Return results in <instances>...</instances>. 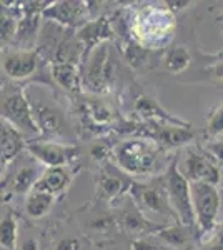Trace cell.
<instances>
[{
	"label": "cell",
	"mask_w": 223,
	"mask_h": 250,
	"mask_svg": "<svg viewBox=\"0 0 223 250\" xmlns=\"http://www.w3.org/2000/svg\"><path fill=\"white\" fill-rule=\"evenodd\" d=\"M200 250H223V224L210 237V240H206V244H203V247Z\"/></svg>",
	"instance_id": "31"
},
{
	"label": "cell",
	"mask_w": 223,
	"mask_h": 250,
	"mask_svg": "<svg viewBox=\"0 0 223 250\" xmlns=\"http://www.w3.org/2000/svg\"><path fill=\"white\" fill-rule=\"evenodd\" d=\"M182 173L188 182H205L218 185L220 182V164L210 154L188 152L185 157Z\"/></svg>",
	"instance_id": "11"
},
{
	"label": "cell",
	"mask_w": 223,
	"mask_h": 250,
	"mask_svg": "<svg viewBox=\"0 0 223 250\" xmlns=\"http://www.w3.org/2000/svg\"><path fill=\"white\" fill-rule=\"evenodd\" d=\"M55 250H79V240L77 239H63L57 244Z\"/></svg>",
	"instance_id": "34"
},
{
	"label": "cell",
	"mask_w": 223,
	"mask_h": 250,
	"mask_svg": "<svg viewBox=\"0 0 223 250\" xmlns=\"http://www.w3.org/2000/svg\"><path fill=\"white\" fill-rule=\"evenodd\" d=\"M130 250H158L155 247V244H152L148 239H135L132 242V245H130Z\"/></svg>",
	"instance_id": "33"
},
{
	"label": "cell",
	"mask_w": 223,
	"mask_h": 250,
	"mask_svg": "<svg viewBox=\"0 0 223 250\" xmlns=\"http://www.w3.org/2000/svg\"><path fill=\"white\" fill-rule=\"evenodd\" d=\"M54 202H55V197L50 195V193L32 190L27 195V200H25V212L32 219H43V217L52 210Z\"/></svg>",
	"instance_id": "19"
},
{
	"label": "cell",
	"mask_w": 223,
	"mask_h": 250,
	"mask_svg": "<svg viewBox=\"0 0 223 250\" xmlns=\"http://www.w3.org/2000/svg\"><path fill=\"white\" fill-rule=\"evenodd\" d=\"M88 7L85 2H72V0H60V2H52L42 12V17L57 23L59 27H83L87 23Z\"/></svg>",
	"instance_id": "10"
},
{
	"label": "cell",
	"mask_w": 223,
	"mask_h": 250,
	"mask_svg": "<svg viewBox=\"0 0 223 250\" xmlns=\"http://www.w3.org/2000/svg\"><path fill=\"white\" fill-rule=\"evenodd\" d=\"M115 79V62L108 43H100L85 57L82 82L93 92H103Z\"/></svg>",
	"instance_id": "5"
},
{
	"label": "cell",
	"mask_w": 223,
	"mask_h": 250,
	"mask_svg": "<svg viewBox=\"0 0 223 250\" xmlns=\"http://www.w3.org/2000/svg\"><path fill=\"white\" fill-rule=\"evenodd\" d=\"M206 150L208 154L217 160L218 164H223V140H217V142H212L206 145Z\"/></svg>",
	"instance_id": "32"
},
{
	"label": "cell",
	"mask_w": 223,
	"mask_h": 250,
	"mask_svg": "<svg viewBox=\"0 0 223 250\" xmlns=\"http://www.w3.org/2000/svg\"><path fill=\"white\" fill-rule=\"evenodd\" d=\"M130 193L137 205L145 208V210L160 213V215L175 217L172 207H170L163 179H158L155 182H150V184H132Z\"/></svg>",
	"instance_id": "8"
},
{
	"label": "cell",
	"mask_w": 223,
	"mask_h": 250,
	"mask_svg": "<svg viewBox=\"0 0 223 250\" xmlns=\"http://www.w3.org/2000/svg\"><path fill=\"white\" fill-rule=\"evenodd\" d=\"M40 55L37 50H12L7 52L2 59V68L5 75L12 80H22L30 79L39 70Z\"/></svg>",
	"instance_id": "12"
},
{
	"label": "cell",
	"mask_w": 223,
	"mask_h": 250,
	"mask_svg": "<svg viewBox=\"0 0 223 250\" xmlns=\"http://www.w3.org/2000/svg\"><path fill=\"white\" fill-rule=\"evenodd\" d=\"M110 37H112V27L108 19L105 17L87 22L77 32V39H79V42L85 48V57L90 54L93 48L99 47L100 43H105Z\"/></svg>",
	"instance_id": "14"
},
{
	"label": "cell",
	"mask_w": 223,
	"mask_h": 250,
	"mask_svg": "<svg viewBox=\"0 0 223 250\" xmlns=\"http://www.w3.org/2000/svg\"><path fill=\"white\" fill-rule=\"evenodd\" d=\"M162 179H163L170 207H172L175 217L180 220V224L192 229L195 225V212H193L192 204V187H190V182L186 180V177L178 168L177 159H173L168 164L167 170H165Z\"/></svg>",
	"instance_id": "4"
},
{
	"label": "cell",
	"mask_w": 223,
	"mask_h": 250,
	"mask_svg": "<svg viewBox=\"0 0 223 250\" xmlns=\"http://www.w3.org/2000/svg\"><path fill=\"white\" fill-rule=\"evenodd\" d=\"M25 137L15 127L0 119V172L25 148Z\"/></svg>",
	"instance_id": "13"
},
{
	"label": "cell",
	"mask_w": 223,
	"mask_h": 250,
	"mask_svg": "<svg viewBox=\"0 0 223 250\" xmlns=\"http://www.w3.org/2000/svg\"><path fill=\"white\" fill-rule=\"evenodd\" d=\"M88 115L92 117V120L97 125L110 124L113 119V112L105 105V104H100V102L92 104V105L88 107Z\"/></svg>",
	"instance_id": "28"
},
{
	"label": "cell",
	"mask_w": 223,
	"mask_h": 250,
	"mask_svg": "<svg viewBox=\"0 0 223 250\" xmlns=\"http://www.w3.org/2000/svg\"><path fill=\"white\" fill-rule=\"evenodd\" d=\"M40 15H28V17H22L17 27V34H15L14 42L19 45H27V50H32V43L35 42L37 35L40 34Z\"/></svg>",
	"instance_id": "20"
},
{
	"label": "cell",
	"mask_w": 223,
	"mask_h": 250,
	"mask_svg": "<svg viewBox=\"0 0 223 250\" xmlns=\"http://www.w3.org/2000/svg\"><path fill=\"white\" fill-rule=\"evenodd\" d=\"M20 250H40L37 239H25L20 245Z\"/></svg>",
	"instance_id": "36"
},
{
	"label": "cell",
	"mask_w": 223,
	"mask_h": 250,
	"mask_svg": "<svg viewBox=\"0 0 223 250\" xmlns=\"http://www.w3.org/2000/svg\"><path fill=\"white\" fill-rule=\"evenodd\" d=\"M52 79L57 82V85L65 88L68 92H77L82 83V74L79 72V65L65 62H52L50 67Z\"/></svg>",
	"instance_id": "18"
},
{
	"label": "cell",
	"mask_w": 223,
	"mask_h": 250,
	"mask_svg": "<svg viewBox=\"0 0 223 250\" xmlns=\"http://www.w3.org/2000/svg\"><path fill=\"white\" fill-rule=\"evenodd\" d=\"M19 19L10 14L0 15V52L3 50L10 42H14L17 34Z\"/></svg>",
	"instance_id": "25"
},
{
	"label": "cell",
	"mask_w": 223,
	"mask_h": 250,
	"mask_svg": "<svg viewBox=\"0 0 223 250\" xmlns=\"http://www.w3.org/2000/svg\"><path fill=\"white\" fill-rule=\"evenodd\" d=\"M192 3L193 2H190V0H186V2H172V0H168L167 5L170 7V12H172V10H183L185 7L192 5Z\"/></svg>",
	"instance_id": "37"
},
{
	"label": "cell",
	"mask_w": 223,
	"mask_h": 250,
	"mask_svg": "<svg viewBox=\"0 0 223 250\" xmlns=\"http://www.w3.org/2000/svg\"><path fill=\"white\" fill-rule=\"evenodd\" d=\"M110 152H112L110 145L102 142V140H100V142H95L90 147V157H92V159H95V160L107 159V157L110 155Z\"/></svg>",
	"instance_id": "30"
},
{
	"label": "cell",
	"mask_w": 223,
	"mask_h": 250,
	"mask_svg": "<svg viewBox=\"0 0 223 250\" xmlns=\"http://www.w3.org/2000/svg\"><path fill=\"white\" fill-rule=\"evenodd\" d=\"M32 104V110H34L35 122L39 125L40 134L43 135H60L62 134V125H63V117L60 115L59 110H55L54 107L45 105V104L34 102Z\"/></svg>",
	"instance_id": "16"
},
{
	"label": "cell",
	"mask_w": 223,
	"mask_h": 250,
	"mask_svg": "<svg viewBox=\"0 0 223 250\" xmlns=\"http://www.w3.org/2000/svg\"><path fill=\"white\" fill-rule=\"evenodd\" d=\"M140 127L147 128V132L143 135V139L153 140L158 147L163 148H177L182 145H186L195 140V134L190 127L192 125H173V124H165V122H155L150 120L145 125Z\"/></svg>",
	"instance_id": "7"
},
{
	"label": "cell",
	"mask_w": 223,
	"mask_h": 250,
	"mask_svg": "<svg viewBox=\"0 0 223 250\" xmlns=\"http://www.w3.org/2000/svg\"><path fill=\"white\" fill-rule=\"evenodd\" d=\"M190 187H192V204L198 232H212L217 225L218 212H220V192L217 185L205 182H190Z\"/></svg>",
	"instance_id": "6"
},
{
	"label": "cell",
	"mask_w": 223,
	"mask_h": 250,
	"mask_svg": "<svg viewBox=\"0 0 223 250\" xmlns=\"http://www.w3.org/2000/svg\"><path fill=\"white\" fill-rule=\"evenodd\" d=\"M208 72H210V75H212L213 79L222 80V82H223V60H222V62H218V63H215V65L210 67Z\"/></svg>",
	"instance_id": "35"
},
{
	"label": "cell",
	"mask_w": 223,
	"mask_h": 250,
	"mask_svg": "<svg viewBox=\"0 0 223 250\" xmlns=\"http://www.w3.org/2000/svg\"><path fill=\"white\" fill-rule=\"evenodd\" d=\"M40 173L34 165H25L12 179V188L15 193H30L35 188Z\"/></svg>",
	"instance_id": "22"
},
{
	"label": "cell",
	"mask_w": 223,
	"mask_h": 250,
	"mask_svg": "<svg viewBox=\"0 0 223 250\" xmlns=\"http://www.w3.org/2000/svg\"><path fill=\"white\" fill-rule=\"evenodd\" d=\"M117 165L130 175H147L158 167L160 147L148 139H128L113 148Z\"/></svg>",
	"instance_id": "2"
},
{
	"label": "cell",
	"mask_w": 223,
	"mask_h": 250,
	"mask_svg": "<svg viewBox=\"0 0 223 250\" xmlns=\"http://www.w3.org/2000/svg\"><path fill=\"white\" fill-rule=\"evenodd\" d=\"M125 187L127 185L123 184V180L115 177L113 173L103 172L102 177H100V190H102V195L105 199H115V197H119L125 190Z\"/></svg>",
	"instance_id": "26"
},
{
	"label": "cell",
	"mask_w": 223,
	"mask_h": 250,
	"mask_svg": "<svg viewBox=\"0 0 223 250\" xmlns=\"http://www.w3.org/2000/svg\"><path fill=\"white\" fill-rule=\"evenodd\" d=\"M188 229L190 227H185L183 224H173L168 225V227H162L158 230V237L172 247H183L190 240Z\"/></svg>",
	"instance_id": "24"
},
{
	"label": "cell",
	"mask_w": 223,
	"mask_h": 250,
	"mask_svg": "<svg viewBox=\"0 0 223 250\" xmlns=\"http://www.w3.org/2000/svg\"><path fill=\"white\" fill-rule=\"evenodd\" d=\"M27 152L32 157L43 164L48 168L54 167H67L77 157V148L74 145H65L59 142H40L32 140L25 145Z\"/></svg>",
	"instance_id": "9"
},
{
	"label": "cell",
	"mask_w": 223,
	"mask_h": 250,
	"mask_svg": "<svg viewBox=\"0 0 223 250\" xmlns=\"http://www.w3.org/2000/svg\"><path fill=\"white\" fill-rule=\"evenodd\" d=\"M123 224H125V227H127L128 230L135 232V233H147L150 230H160V229H162L160 225H155V224H152V222L145 220L137 210L125 213Z\"/></svg>",
	"instance_id": "27"
},
{
	"label": "cell",
	"mask_w": 223,
	"mask_h": 250,
	"mask_svg": "<svg viewBox=\"0 0 223 250\" xmlns=\"http://www.w3.org/2000/svg\"><path fill=\"white\" fill-rule=\"evenodd\" d=\"M175 30V17L170 9L143 7L133 20V35L142 48H162Z\"/></svg>",
	"instance_id": "1"
},
{
	"label": "cell",
	"mask_w": 223,
	"mask_h": 250,
	"mask_svg": "<svg viewBox=\"0 0 223 250\" xmlns=\"http://www.w3.org/2000/svg\"><path fill=\"white\" fill-rule=\"evenodd\" d=\"M135 112L140 117H143L147 122L150 120H155V122H165V124H173V125H188L185 120L178 119V117L168 114L167 110H163L155 99L148 95H140L135 100Z\"/></svg>",
	"instance_id": "17"
},
{
	"label": "cell",
	"mask_w": 223,
	"mask_h": 250,
	"mask_svg": "<svg viewBox=\"0 0 223 250\" xmlns=\"http://www.w3.org/2000/svg\"><path fill=\"white\" fill-rule=\"evenodd\" d=\"M206 134L210 137H220L223 134V104L210 114L206 122Z\"/></svg>",
	"instance_id": "29"
},
{
	"label": "cell",
	"mask_w": 223,
	"mask_h": 250,
	"mask_svg": "<svg viewBox=\"0 0 223 250\" xmlns=\"http://www.w3.org/2000/svg\"><path fill=\"white\" fill-rule=\"evenodd\" d=\"M190 63L192 55L186 47H172L165 55V68L170 74H180L188 68Z\"/></svg>",
	"instance_id": "23"
},
{
	"label": "cell",
	"mask_w": 223,
	"mask_h": 250,
	"mask_svg": "<svg viewBox=\"0 0 223 250\" xmlns=\"http://www.w3.org/2000/svg\"><path fill=\"white\" fill-rule=\"evenodd\" d=\"M70 182H72V175L65 167L47 168L45 172L40 173L34 190L45 192V193H50V195L57 197L67 190Z\"/></svg>",
	"instance_id": "15"
},
{
	"label": "cell",
	"mask_w": 223,
	"mask_h": 250,
	"mask_svg": "<svg viewBox=\"0 0 223 250\" xmlns=\"http://www.w3.org/2000/svg\"><path fill=\"white\" fill-rule=\"evenodd\" d=\"M19 242V224L14 213H7L0 220V249L17 250Z\"/></svg>",
	"instance_id": "21"
},
{
	"label": "cell",
	"mask_w": 223,
	"mask_h": 250,
	"mask_svg": "<svg viewBox=\"0 0 223 250\" xmlns=\"http://www.w3.org/2000/svg\"><path fill=\"white\" fill-rule=\"evenodd\" d=\"M0 119L7 120L23 137L34 139L40 135L27 88H7L0 92Z\"/></svg>",
	"instance_id": "3"
}]
</instances>
